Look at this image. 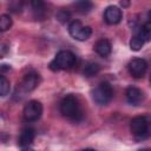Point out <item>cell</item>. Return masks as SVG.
<instances>
[{"label": "cell", "instance_id": "cell-12", "mask_svg": "<svg viewBox=\"0 0 151 151\" xmlns=\"http://www.w3.org/2000/svg\"><path fill=\"white\" fill-rule=\"evenodd\" d=\"M94 51L100 57H107L111 53V42L107 39H99L94 45Z\"/></svg>", "mask_w": 151, "mask_h": 151}, {"label": "cell", "instance_id": "cell-1", "mask_svg": "<svg viewBox=\"0 0 151 151\" xmlns=\"http://www.w3.org/2000/svg\"><path fill=\"white\" fill-rule=\"evenodd\" d=\"M60 112L64 117L72 122H79L83 118V110L78 98L73 94H67L60 101Z\"/></svg>", "mask_w": 151, "mask_h": 151}, {"label": "cell", "instance_id": "cell-20", "mask_svg": "<svg viewBox=\"0 0 151 151\" xmlns=\"http://www.w3.org/2000/svg\"><path fill=\"white\" fill-rule=\"evenodd\" d=\"M120 5H122V6H129V2H125V1H122V2H120Z\"/></svg>", "mask_w": 151, "mask_h": 151}, {"label": "cell", "instance_id": "cell-3", "mask_svg": "<svg viewBox=\"0 0 151 151\" xmlns=\"http://www.w3.org/2000/svg\"><path fill=\"white\" fill-rule=\"evenodd\" d=\"M92 98L98 105H106L111 101L113 98V88L112 86L106 83H99L93 90H92Z\"/></svg>", "mask_w": 151, "mask_h": 151}, {"label": "cell", "instance_id": "cell-13", "mask_svg": "<svg viewBox=\"0 0 151 151\" xmlns=\"http://www.w3.org/2000/svg\"><path fill=\"white\" fill-rule=\"evenodd\" d=\"M74 7H76V11L78 13L85 14V13H88L92 9L93 4L91 1H87V0H81V1H77L74 4Z\"/></svg>", "mask_w": 151, "mask_h": 151}, {"label": "cell", "instance_id": "cell-21", "mask_svg": "<svg viewBox=\"0 0 151 151\" xmlns=\"http://www.w3.org/2000/svg\"><path fill=\"white\" fill-rule=\"evenodd\" d=\"M83 151H94L93 149H85V150H83Z\"/></svg>", "mask_w": 151, "mask_h": 151}, {"label": "cell", "instance_id": "cell-11", "mask_svg": "<svg viewBox=\"0 0 151 151\" xmlns=\"http://www.w3.org/2000/svg\"><path fill=\"white\" fill-rule=\"evenodd\" d=\"M34 138H35V131L33 129H31V127L24 129L20 133L19 139H18V144L21 147H26V146H28L33 143Z\"/></svg>", "mask_w": 151, "mask_h": 151}, {"label": "cell", "instance_id": "cell-18", "mask_svg": "<svg viewBox=\"0 0 151 151\" xmlns=\"http://www.w3.org/2000/svg\"><path fill=\"white\" fill-rule=\"evenodd\" d=\"M9 91H11L9 80L5 76L0 74V96H2V97L4 96H7L9 93Z\"/></svg>", "mask_w": 151, "mask_h": 151}, {"label": "cell", "instance_id": "cell-9", "mask_svg": "<svg viewBox=\"0 0 151 151\" xmlns=\"http://www.w3.org/2000/svg\"><path fill=\"white\" fill-rule=\"evenodd\" d=\"M123 18L122 9L117 6H109L104 12V20L109 25H117Z\"/></svg>", "mask_w": 151, "mask_h": 151}, {"label": "cell", "instance_id": "cell-23", "mask_svg": "<svg viewBox=\"0 0 151 151\" xmlns=\"http://www.w3.org/2000/svg\"><path fill=\"white\" fill-rule=\"evenodd\" d=\"M22 151H33L32 149H25V150H22Z\"/></svg>", "mask_w": 151, "mask_h": 151}, {"label": "cell", "instance_id": "cell-4", "mask_svg": "<svg viewBox=\"0 0 151 151\" xmlns=\"http://www.w3.org/2000/svg\"><path fill=\"white\" fill-rule=\"evenodd\" d=\"M130 129L132 134L137 138V139H145L149 136V122L145 117L143 116H138L134 117L131 120L130 124Z\"/></svg>", "mask_w": 151, "mask_h": 151}, {"label": "cell", "instance_id": "cell-17", "mask_svg": "<svg viewBox=\"0 0 151 151\" xmlns=\"http://www.w3.org/2000/svg\"><path fill=\"white\" fill-rule=\"evenodd\" d=\"M12 18L8 14H2L0 15V32H5L8 31L12 27Z\"/></svg>", "mask_w": 151, "mask_h": 151}, {"label": "cell", "instance_id": "cell-6", "mask_svg": "<svg viewBox=\"0 0 151 151\" xmlns=\"http://www.w3.org/2000/svg\"><path fill=\"white\" fill-rule=\"evenodd\" d=\"M24 119L27 122H35L42 114V105L38 100H29L24 107Z\"/></svg>", "mask_w": 151, "mask_h": 151}, {"label": "cell", "instance_id": "cell-16", "mask_svg": "<svg viewBox=\"0 0 151 151\" xmlns=\"http://www.w3.org/2000/svg\"><path fill=\"white\" fill-rule=\"evenodd\" d=\"M144 44H145V41L143 40V38H142L139 34L136 33V34L132 37L131 41H130V47H131L132 51H139V50L144 46Z\"/></svg>", "mask_w": 151, "mask_h": 151}, {"label": "cell", "instance_id": "cell-14", "mask_svg": "<svg viewBox=\"0 0 151 151\" xmlns=\"http://www.w3.org/2000/svg\"><path fill=\"white\" fill-rule=\"evenodd\" d=\"M32 9L34 12L35 18H42L45 15V4L40 0H33L31 2Z\"/></svg>", "mask_w": 151, "mask_h": 151}, {"label": "cell", "instance_id": "cell-19", "mask_svg": "<svg viewBox=\"0 0 151 151\" xmlns=\"http://www.w3.org/2000/svg\"><path fill=\"white\" fill-rule=\"evenodd\" d=\"M57 19H58L60 22H66V21H68V19H70V13H68L67 11L63 9V11H60V12L57 14Z\"/></svg>", "mask_w": 151, "mask_h": 151}, {"label": "cell", "instance_id": "cell-7", "mask_svg": "<svg viewBox=\"0 0 151 151\" xmlns=\"http://www.w3.org/2000/svg\"><path fill=\"white\" fill-rule=\"evenodd\" d=\"M39 81H40V77L37 72H34V71L28 72L22 77V79L19 84V88L22 92H31L39 85Z\"/></svg>", "mask_w": 151, "mask_h": 151}, {"label": "cell", "instance_id": "cell-2", "mask_svg": "<svg viewBox=\"0 0 151 151\" xmlns=\"http://www.w3.org/2000/svg\"><path fill=\"white\" fill-rule=\"evenodd\" d=\"M76 61H77V58L71 51L63 50L55 54L53 61H51L50 64V68L52 71L70 70L76 65Z\"/></svg>", "mask_w": 151, "mask_h": 151}, {"label": "cell", "instance_id": "cell-22", "mask_svg": "<svg viewBox=\"0 0 151 151\" xmlns=\"http://www.w3.org/2000/svg\"><path fill=\"white\" fill-rule=\"evenodd\" d=\"M138 151H150L149 149H142V150H138Z\"/></svg>", "mask_w": 151, "mask_h": 151}, {"label": "cell", "instance_id": "cell-8", "mask_svg": "<svg viewBox=\"0 0 151 151\" xmlns=\"http://www.w3.org/2000/svg\"><path fill=\"white\" fill-rule=\"evenodd\" d=\"M127 68L132 77L143 78L147 71V63L142 58H134L129 63Z\"/></svg>", "mask_w": 151, "mask_h": 151}, {"label": "cell", "instance_id": "cell-10", "mask_svg": "<svg viewBox=\"0 0 151 151\" xmlns=\"http://www.w3.org/2000/svg\"><path fill=\"white\" fill-rule=\"evenodd\" d=\"M125 96H126V100L131 105H138L144 99L143 91L140 88L136 87V86H129L126 88V91H125Z\"/></svg>", "mask_w": 151, "mask_h": 151}, {"label": "cell", "instance_id": "cell-5", "mask_svg": "<svg viewBox=\"0 0 151 151\" xmlns=\"http://www.w3.org/2000/svg\"><path fill=\"white\" fill-rule=\"evenodd\" d=\"M68 33L73 39L79 40V41H85L91 37L92 28L90 26L81 25V22L78 20H74L68 26Z\"/></svg>", "mask_w": 151, "mask_h": 151}, {"label": "cell", "instance_id": "cell-15", "mask_svg": "<svg viewBox=\"0 0 151 151\" xmlns=\"http://www.w3.org/2000/svg\"><path fill=\"white\" fill-rule=\"evenodd\" d=\"M99 71H100V66L97 63H87L84 67L85 77H93V76L98 74Z\"/></svg>", "mask_w": 151, "mask_h": 151}]
</instances>
